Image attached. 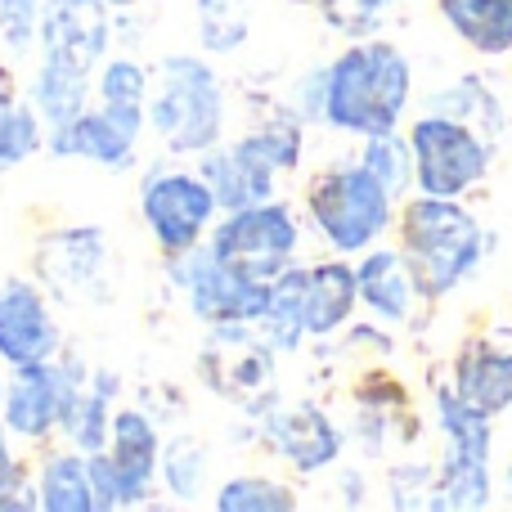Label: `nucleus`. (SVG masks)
Here are the masks:
<instances>
[{
  "label": "nucleus",
  "instance_id": "1",
  "mask_svg": "<svg viewBox=\"0 0 512 512\" xmlns=\"http://www.w3.org/2000/svg\"><path fill=\"white\" fill-rule=\"evenodd\" d=\"M409 104V63L396 45H355L328 68V99L324 117L337 131L351 135H382L396 131L400 113Z\"/></svg>",
  "mask_w": 512,
  "mask_h": 512
},
{
  "label": "nucleus",
  "instance_id": "2",
  "mask_svg": "<svg viewBox=\"0 0 512 512\" xmlns=\"http://www.w3.org/2000/svg\"><path fill=\"white\" fill-rule=\"evenodd\" d=\"M405 261L427 297L454 292L481 265V225L450 198L423 194L400 216Z\"/></svg>",
  "mask_w": 512,
  "mask_h": 512
},
{
  "label": "nucleus",
  "instance_id": "3",
  "mask_svg": "<svg viewBox=\"0 0 512 512\" xmlns=\"http://www.w3.org/2000/svg\"><path fill=\"white\" fill-rule=\"evenodd\" d=\"M158 81L162 86L149 108L153 131L176 153H207L221 140V122H225V95L216 72L203 59L171 54V59H162Z\"/></svg>",
  "mask_w": 512,
  "mask_h": 512
},
{
  "label": "nucleus",
  "instance_id": "4",
  "mask_svg": "<svg viewBox=\"0 0 512 512\" xmlns=\"http://www.w3.org/2000/svg\"><path fill=\"white\" fill-rule=\"evenodd\" d=\"M310 216L337 252H360L387 230L391 194L369 167H333L310 180Z\"/></svg>",
  "mask_w": 512,
  "mask_h": 512
},
{
  "label": "nucleus",
  "instance_id": "5",
  "mask_svg": "<svg viewBox=\"0 0 512 512\" xmlns=\"http://www.w3.org/2000/svg\"><path fill=\"white\" fill-rule=\"evenodd\" d=\"M292 252H297V221L283 203H256L243 212H230V221L216 230L212 256L234 270L239 279L274 283L288 270Z\"/></svg>",
  "mask_w": 512,
  "mask_h": 512
},
{
  "label": "nucleus",
  "instance_id": "6",
  "mask_svg": "<svg viewBox=\"0 0 512 512\" xmlns=\"http://www.w3.org/2000/svg\"><path fill=\"white\" fill-rule=\"evenodd\" d=\"M158 432L144 414L126 409L113 418V432H108V454L95 450L90 454V486H95V504L104 508H131L144 499L153 472H158Z\"/></svg>",
  "mask_w": 512,
  "mask_h": 512
},
{
  "label": "nucleus",
  "instance_id": "7",
  "mask_svg": "<svg viewBox=\"0 0 512 512\" xmlns=\"http://www.w3.org/2000/svg\"><path fill=\"white\" fill-rule=\"evenodd\" d=\"M414 144V180L423 185V194L436 198H459L463 189H472L486 176L490 149L459 122V117H423L409 131Z\"/></svg>",
  "mask_w": 512,
  "mask_h": 512
},
{
  "label": "nucleus",
  "instance_id": "8",
  "mask_svg": "<svg viewBox=\"0 0 512 512\" xmlns=\"http://www.w3.org/2000/svg\"><path fill=\"white\" fill-rule=\"evenodd\" d=\"M176 283L189 292L194 315L207 324H248L265 315L270 283L239 279L212 256V248H189L176 256Z\"/></svg>",
  "mask_w": 512,
  "mask_h": 512
},
{
  "label": "nucleus",
  "instance_id": "9",
  "mask_svg": "<svg viewBox=\"0 0 512 512\" xmlns=\"http://www.w3.org/2000/svg\"><path fill=\"white\" fill-rule=\"evenodd\" d=\"M140 207H144V221H149L158 248L180 256V252L198 248V239H203L207 221L216 212V198L203 176L171 171V176H149Z\"/></svg>",
  "mask_w": 512,
  "mask_h": 512
},
{
  "label": "nucleus",
  "instance_id": "10",
  "mask_svg": "<svg viewBox=\"0 0 512 512\" xmlns=\"http://www.w3.org/2000/svg\"><path fill=\"white\" fill-rule=\"evenodd\" d=\"M81 364L77 360H36V364H18L14 382L5 387V423L14 427L27 441H41L50 427H63L72 396L81 391Z\"/></svg>",
  "mask_w": 512,
  "mask_h": 512
},
{
  "label": "nucleus",
  "instance_id": "11",
  "mask_svg": "<svg viewBox=\"0 0 512 512\" xmlns=\"http://www.w3.org/2000/svg\"><path fill=\"white\" fill-rule=\"evenodd\" d=\"M41 41L45 63L90 77L108 50V0H45Z\"/></svg>",
  "mask_w": 512,
  "mask_h": 512
},
{
  "label": "nucleus",
  "instance_id": "12",
  "mask_svg": "<svg viewBox=\"0 0 512 512\" xmlns=\"http://www.w3.org/2000/svg\"><path fill=\"white\" fill-rule=\"evenodd\" d=\"M54 351H59V328L41 292L23 279L0 283V360L18 369V364L54 360Z\"/></svg>",
  "mask_w": 512,
  "mask_h": 512
},
{
  "label": "nucleus",
  "instance_id": "13",
  "mask_svg": "<svg viewBox=\"0 0 512 512\" xmlns=\"http://www.w3.org/2000/svg\"><path fill=\"white\" fill-rule=\"evenodd\" d=\"M203 180H207V189H212L216 207H225V212H243V207L270 203L274 198V167L252 149L248 140L207 153Z\"/></svg>",
  "mask_w": 512,
  "mask_h": 512
},
{
  "label": "nucleus",
  "instance_id": "14",
  "mask_svg": "<svg viewBox=\"0 0 512 512\" xmlns=\"http://www.w3.org/2000/svg\"><path fill=\"white\" fill-rule=\"evenodd\" d=\"M207 382L221 396L252 400V391L270 387V351L243 337V324H216V342L203 355Z\"/></svg>",
  "mask_w": 512,
  "mask_h": 512
},
{
  "label": "nucleus",
  "instance_id": "15",
  "mask_svg": "<svg viewBox=\"0 0 512 512\" xmlns=\"http://www.w3.org/2000/svg\"><path fill=\"white\" fill-rule=\"evenodd\" d=\"M270 441L283 450V459L301 472H319L342 454V432L328 423L319 409H283L270 418Z\"/></svg>",
  "mask_w": 512,
  "mask_h": 512
},
{
  "label": "nucleus",
  "instance_id": "16",
  "mask_svg": "<svg viewBox=\"0 0 512 512\" xmlns=\"http://www.w3.org/2000/svg\"><path fill=\"white\" fill-rule=\"evenodd\" d=\"M131 149H135V135L122 131L104 108L99 113H81L50 131V153H59V158H90V162H104V167H126Z\"/></svg>",
  "mask_w": 512,
  "mask_h": 512
},
{
  "label": "nucleus",
  "instance_id": "17",
  "mask_svg": "<svg viewBox=\"0 0 512 512\" xmlns=\"http://www.w3.org/2000/svg\"><path fill=\"white\" fill-rule=\"evenodd\" d=\"M454 391L481 414H504L512 405V355L490 351V346H468L454 369Z\"/></svg>",
  "mask_w": 512,
  "mask_h": 512
},
{
  "label": "nucleus",
  "instance_id": "18",
  "mask_svg": "<svg viewBox=\"0 0 512 512\" xmlns=\"http://www.w3.org/2000/svg\"><path fill=\"white\" fill-rule=\"evenodd\" d=\"M355 283H360V297L369 301L373 315L382 319H405L409 315V301H414V270H409L405 252H373L360 261L355 270Z\"/></svg>",
  "mask_w": 512,
  "mask_h": 512
},
{
  "label": "nucleus",
  "instance_id": "19",
  "mask_svg": "<svg viewBox=\"0 0 512 512\" xmlns=\"http://www.w3.org/2000/svg\"><path fill=\"white\" fill-rule=\"evenodd\" d=\"M355 297H360V283L355 270L342 261H328L306 270V333H333L337 324H346Z\"/></svg>",
  "mask_w": 512,
  "mask_h": 512
},
{
  "label": "nucleus",
  "instance_id": "20",
  "mask_svg": "<svg viewBox=\"0 0 512 512\" xmlns=\"http://www.w3.org/2000/svg\"><path fill=\"white\" fill-rule=\"evenodd\" d=\"M441 14L472 50H512V0H441Z\"/></svg>",
  "mask_w": 512,
  "mask_h": 512
},
{
  "label": "nucleus",
  "instance_id": "21",
  "mask_svg": "<svg viewBox=\"0 0 512 512\" xmlns=\"http://www.w3.org/2000/svg\"><path fill=\"white\" fill-rule=\"evenodd\" d=\"M265 337L279 351H292L306 333V270H283L270 283V301H265Z\"/></svg>",
  "mask_w": 512,
  "mask_h": 512
},
{
  "label": "nucleus",
  "instance_id": "22",
  "mask_svg": "<svg viewBox=\"0 0 512 512\" xmlns=\"http://www.w3.org/2000/svg\"><path fill=\"white\" fill-rule=\"evenodd\" d=\"M436 409H441V432L450 441V459H490V414L459 396V391H436Z\"/></svg>",
  "mask_w": 512,
  "mask_h": 512
},
{
  "label": "nucleus",
  "instance_id": "23",
  "mask_svg": "<svg viewBox=\"0 0 512 512\" xmlns=\"http://www.w3.org/2000/svg\"><path fill=\"white\" fill-rule=\"evenodd\" d=\"M36 490H41V508L50 512H99L95 486H90V463L81 454H54Z\"/></svg>",
  "mask_w": 512,
  "mask_h": 512
},
{
  "label": "nucleus",
  "instance_id": "24",
  "mask_svg": "<svg viewBox=\"0 0 512 512\" xmlns=\"http://www.w3.org/2000/svg\"><path fill=\"white\" fill-rule=\"evenodd\" d=\"M144 90H149V77H144V68L131 59H113L104 68V77H99L104 113L131 135L140 131V122H144Z\"/></svg>",
  "mask_w": 512,
  "mask_h": 512
},
{
  "label": "nucleus",
  "instance_id": "25",
  "mask_svg": "<svg viewBox=\"0 0 512 512\" xmlns=\"http://www.w3.org/2000/svg\"><path fill=\"white\" fill-rule=\"evenodd\" d=\"M108 400H113V378H104V373H99L95 387L77 391V396H72V405H68V414H63V427H68L72 445H81L86 454L104 450V436L113 432Z\"/></svg>",
  "mask_w": 512,
  "mask_h": 512
},
{
  "label": "nucleus",
  "instance_id": "26",
  "mask_svg": "<svg viewBox=\"0 0 512 512\" xmlns=\"http://www.w3.org/2000/svg\"><path fill=\"white\" fill-rule=\"evenodd\" d=\"M32 104L54 131V126L86 113V77L63 72V68H54V63H41V72H36V81H32Z\"/></svg>",
  "mask_w": 512,
  "mask_h": 512
},
{
  "label": "nucleus",
  "instance_id": "27",
  "mask_svg": "<svg viewBox=\"0 0 512 512\" xmlns=\"http://www.w3.org/2000/svg\"><path fill=\"white\" fill-rule=\"evenodd\" d=\"M252 27V0H198V36L212 54H230Z\"/></svg>",
  "mask_w": 512,
  "mask_h": 512
},
{
  "label": "nucleus",
  "instance_id": "28",
  "mask_svg": "<svg viewBox=\"0 0 512 512\" xmlns=\"http://www.w3.org/2000/svg\"><path fill=\"white\" fill-rule=\"evenodd\" d=\"M364 167L387 185L391 198H400L414 180V144L400 140L396 131H382V135H369V149H364Z\"/></svg>",
  "mask_w": 512,
  "mask_h": 512
},
{
  "label": "nucleus",
  "instance_id": "29",
  "mask_svg": "<svg viewBox=\"0 0 512 512\" xmlns=\"http://www.w3.org/2000/svg\"><path fill=\"white\" fill-rule=\"evenodd\" d=\"M292 504H297V499H292L288 490L274 486V481H261V477H239V481H230V486H221V495H216V508L221 512H283Z\"/></svg>",
  "mask_w": 512,
  "mask_h": 512
},
{
  "label": "nucleus",
  "instance_id": "30",
  "mask_svg": "<svg viewBox=\"0 0 512 512\" xmlns=\"http://www.w3.org/2000/svg\"><path fill=\"white\" fill-rule=\"evenodd\" d=\"M396 0H319L328 27L342 36H373Z\"/></svg>",
  "mask_w": 512,
  "mask_h": 512
},
{
  "label": "nucleus",
  "instance_id": "31",
  "mask_svg": "<svg viewBox=\"0 0 512 512\" xmlns=\"http://www.w3.org/2000/svg\"><path fill=\"white\" fill-rule=\"evenodd\" d=\"M41 149V117L32 113V108H9L5 122H0V171L18 167L23 158H32V153Z\"/></svg>",
  "mask_w": 512,
  "mask_h": 512
},
{
  "label": "nucleus",
  "instance_id": "32",
  "mask_svg": "<svg viewBox=\"0 0 512 512\" xmlns=\"http://www.w3.org/2000/svg\"><path fill=\"white\" fill-rule=\"evenodd\" d=\"M248 144L270 162L274 171H292L301 158V131L297 126H261V131L248 135Z\"/></svg>",
  "mask_w": 512,
  "mask_h": 512
},
{
  "label": "nucleus",
  "instance_id": "33",
  "mask_svg": "<svg viewBox=\"0 0 512 512\" xmlns=\"http://www.w3.org/2000/svg\"><path fill=\"white\" fill-rule=\"evenodd\" d=\"M45 0H0V36H5L14 50L32 45V32L41 27Z\"/></svg>",
  "mask_w": 512,
  "mask_h": 512
},
{
  "label": "nucleus",
  "instance_id": "34",
  "mask_svg": "<svg viewBox=\"0 0 512 512\" xmlns=\"http://www.w3.org/2000/svg\"><path fill=\"white\" fill-rule=\"evenodd\" d=\"M198 472H203V454L194 441H176L167 450V481L180 499H189L198 490Z\"/></svg>",
  "mask_w": 512,
  "mask_h": 512
},
{
  "label": "nucleus",
  "instance_id": "35",
  "mask_svg": "<svg viewBox=\"0 0 512 512\" xmlns=\"http://www.w3.org/2000/svg\"><path fill=\"white\" fill-rule=\"evenodd\" d=\"M5 427H9V423H5V418H0V481H5V477H9V472H14V468H18V463H14V459H9V441H5Z\"/></svg>",
  "mask_w": 512,
  "mask_h": 512
},
{
  "label": "nucleus",
  "instance_id": "36",
  "mask_svg": "<svg viewBox=\"0 0 512 512\" xmlns=\"http://www.w3.org/2000/svg\"><path fill=\"white\" fill-rule=\"evenodd\" d=\"M9 108H14V99H9V90L0 86V122H5V113H9Z\"/></svg>",
  "mask_w": 512,
  "mask_h": 512
},
{
  "label": "nucleus",
  "instance_id": "37",
  "mask_svg": "<svg viewBox=\"0 0 512 512\" xmlns=\"http://www.w3.org/2000/svg\"><path fill=\"white\" fill-rule=\"evenodd\" d=\"M108 5H126V0H108Z\"/></svg>",
  "mask_w": 512,
  "mask_h": 512
},
{
  "label": "nucleus",
  "instance_id": "38",
  "mask_svg": "<svg viewBox=\"0 0 512 512\" xmlns=\"http://www.w3.org/2000/svg\"><path fill=\"white\" fill-rule=\"evenodd\" d=\"M292 5H310V0H292Z\"/></svg>",
  "mask_w": 512,
  "mask_h": 512
}]
</instances>
